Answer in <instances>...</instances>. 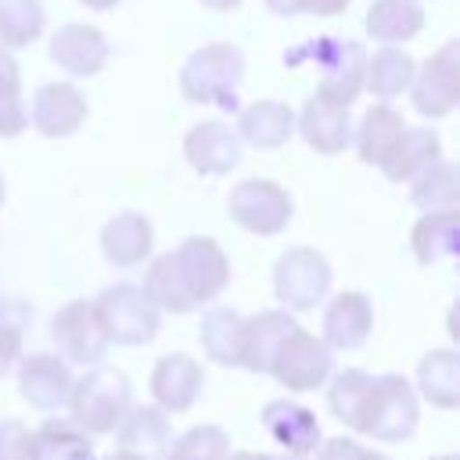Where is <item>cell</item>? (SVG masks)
<instances>
[{"instance_id": "cell-41", "label": "cell", "mask_w": 460, "mask_h": 460, "mask_svg": "<svg viewBox=\"0 0 460 460\" xmlns=\"http://www.w3.org/2000/svg\"><path fill=\"white\" fill-rule=\"evenodd\" d=\"M359 442L356 438H345V435H338V438H327L323 446H320V453H316V460H359Z\"/></svg>"}, {"instance_id": "cell-11", "label": "cell", "mask_w": 460, "mask_h": 460, "mask_svg": "<svg viewBox=\"0 0 460 460\" xmlns=\"http://www.w3.org/2000/svg\"><path fill=\"white\" fill-rule=\"evenodd\" d=\"M172 259L183 273V284L190 291V298L201 305V302H216L226 284H230V259L223 252L219 241L212 237H183L176 248H172Z\"/></svg>"}, {"instance_id": "cell-33", "label": "cell", "mask_w": 460, "mask_h": 460, "mask_svg": "<svg viewBox=\"0 0 460 460\" xmlns=\"http://www.w3.org/2000/svg\"><path fill=\"white\" fill-rule=\"evenodd\" d=\"M406 183H410V201L420 212L456 208V201H460V172H456V165L449 158H435L431 165H424Z\"/></svg>"}, {"instance_id": "cell-47", "label": "cell", "mask_w": 460, "mask_h": 460, "mask_svg": "<svg viewBox=\"0 0 460 460\" xmlns=\"http://www.w3.org/2000/svg\"><path fill=\"white\" fill-rule=\"evenodd\" d=\"M101 460H144V456L133 453V449H115V453H108V456H101Z\"/></svg>"}, {"instance_id": "cell-5", "label": "cell", "mask_w": 460, "mask_h": 460, "mask_svg": "<svg viewBox=\"0 0 460 460\" xmlns=\"http://www.w3.org/2000/svg\"><path fill=\"white\" fill-rule=\"evenodd\" d=\"M417 420L420 402L413 385L402 374H377L359 420V435H370L377 442H402L417 431Z\"/></svg>"}, {"instance_id": "cell-7", "label": "cell", "mask_w": 460, "mask_h": 460, "mask_svg": "<svg viewBox=\"0 0 460 460\" xmlns=\"http://www.w3.org/2000/svg\"><path fill=\"white\" fill-rule=\"evenodd\" d=\"M331 367H334V359H331L327 341L295 323L284 334V341L277 345L273 363H270V374L288 392H313V388H323L327 385Z\"/></svg>"}, {"instance_id": "cell-4", "label": "cell", "mask_w": 460, "mask_h": 460, "mask_svg": "<svg viewBox=\"0 0 460 460\" xmlns=\"http://www.w3.org/2000/svg\"><path fill=\"white\" fill-rule=\"evenodd\" d=\"M93 313L108 345H147L162 327V313L144 298L140 284H126V280L108 284L93 298Z\"/></svg>"}, {"instance_id": "cell-27", "label": "cell", "mask_w": 460, "mask_h": 460, "mask_svg": "<svg viewBox=\"0 0 460 460\" xmlns=\"http://www.w3.org/2000/svg\"><path fill=\"white\" fill-rule=\"evenodd\" d=\"M29 460H97L93 442L68 417H47L29 431Z\"/></svg>"}, {"instance_id": "cell-50", "label": "cell", "mask_w": 460, "mask_h": 460, "mask_svg": "<svg viewBox=\"0 0 460 460\" xmlns=\"http://www.w3.org/2000/svg\"><path fill=\"white\" fill-rule=\"evenodd\" d=\"M431 460H456V456H453V453H446V456H431Z\"/></svg>"}, {"instance_id": "cell-18", "label": "cell", "mask_w": 460, "mask_h": 460, "mask_svg": "<svg viewBox=\"0 0 460 460\" xmlns=\"http://www.w3.org/2000/svg\"><path fill=\"white\" fill-rule=\"evenodd\" d=\"M374 331V305L363 291H338L323 309V341L327 349H363Z\"/></svg>"}, {"instance_id": "cell-42", "label": "cell", "mask_w": 460, "mask_h": 460, "mask_svg": "<svg viewBox=\"0 0 460 460\" xmlns=\"http://www.w3.org/2000/svg\"><path fill=\"white\" fill-rule=\"evenodd\" d=\"M352 0H295V11L298 14H316V18H334L349 7Z\"/></svg>"}, {"instance_id": "cell-15", "label": "cell", "mask_w": 460, "mask_h": 460, "mask_svg": "<svg viewBox=\"0 0 460 460\" xmlns=\"http://www.w3.org/2000/svg\"><path fill=\"white\" fill-rule=\"evenodd\" d=\"M241 137L230 122L223 119H205L187 129L183 137V158L194 172L201 176H226L241 162Z\"/></svg>"}, {"instance_id": "cell-39", "label": "cell", "mask_w": 460, "mask_h": 460, "mask_svg": "<svg viewBox=\"0 0 460 460\" xmlns=\"http://www.w3.org/2000/svg\"><path fill=\"white\" fill-rule=\"evenodd\" d=\"M22 338H25V327L18 323H0V377L14 370V363L22 359Z\"/></svg>"}, {"instance_id": "cell-17", "label": "cell", "mask_w": 460, "mask_h": 460, "mask_svg": "<svg viewBox=\"0 0 460 460\" xmlns=\"http://www.w3.org/2000/svg\"><path fill=\"white\" fill-rule=\"evenodd\" d=\"M205 388V370L187 352H169L151 370V399L165 413H187Z\"/></svg>"}, {"instance_id": "cell-12", "label": "cell", "mask_w": 460, "mask_h": 460, "mask_svg": "<svg viewBox=\"0 0 460 460\" xmlns=\"http://www.w3.org/2000/svg\"><path fill=\"white\" fill-rule=\"evenodd\" d=\"M14 367H18V392L32 410L58 413L61 406H68L75 374L72 363H65L58 352H29Z\"/></svg>"}, {"instance_id": "cell-48", "label": "cell", "mask_w": 460, "mask_h": 460, "mask_svg": "<svg viewBox=\"0 0 460 460\" xmlns=\"http://www.w3.org/2000/svg\"><path fill=\"white\" fill-rule=\"evenodd\" d=\"M359 460H392V456L381 449H359Z\"/></svg>"}, {"instance_id": "cell-23", "label": "cell", "mask_w": 460, "mask_h": 460, "mask_svg": "<svg viewBox=\"0 0 460 460\" xmlns=\"http://www.w3.org/2000/svg\"><path fill=\"white\" fill-rule=\"evenodd\" d=\"M115 438H119V449H133L144 460H158L172 442L169 413L158 410L155 402L151 406H129L115 428Z\"/></svg>"}, {"instance_id": "cell-32", "label": "cell", "mask_w": 460, "mask_h": 460, "mask_svg": "<svg viewBox=\"0 0 460 460\" xmlns=\"http://www.w3.org/2000/svg\"><path fill=\"white\" fill-rule=\"evenodd\" d=\"M241 323H244V316L237 309L212 305L198 327L201 352L219 367H241Z\"/></svg>"}, {"instance_id": "cell-37", "label": "cell", "mask_w": 460, "mask_h": 460, "mask_svg": "<svg viewBox=\"0 0 460 460\" xmlns=\"http://www.w3.org/2000/svg\"><path fill=\"white\" fill-rule=\"evenodd\" d=\"M230 453V435L219 424H194L183 435H172L162 460H223Z\"/></svg>"}, {"instance_id": "cell-24", "label": "cell", "mask_w": 460, "mask_h": 460, "mask_svg": "<svg viewBox=\"0 0 460 460\" xmlns=\"http://www.w3.org/2000/svg\"><path fill=\"white\" fill-rule=\"evenodd\" d=\"M410 252L420 266L453 259L460 252V212L456 208L424 212L410 230Z\"/></svg>"}, {"instance_id": "cell-36", "label": "cell", "mask_w": 460, "mask_h": 460, "mask_svg": "<svg viewBox=\"0 0 460 460\" xmlns=\"http://www.w3.org/2000/svg\"><path fill=\"white\" fill-rule=\"evenodd\" d=\"M29 126V108L22 97V68L7 47H0V137L14 140Z\"/></svg>"}, {"instance_id": "cell-26", "label": "cell", "mask_w": 460, "mask_h": 460, "mask_svg": "<svg viewBox=\"0 0 460 460\" xmlns=\"http://www.w3.org/2000/svg\"><path fill=\"white\" fill-rule=\"evenodd\" d=\"M413 72H417V61L395 47V43H381L374 54H367V65H363V90L374 93V101H392V97H402L413 83Z\"/></svg>"}, {"instance_id": "cell-49", "label": "cell", "mask_w": 460, "mask_h": 460, "mask_svg": "<svg viewBox=\"0 0 460 460\" xmlns=\"http://www.w3.org/2000/svg\"><path fill=\"white\" fill-rule=\"evenodd\" d=\"M4 194H7V190H4V172H0V205H4Z\"/></svg>"}, {"instance_id": "cell-30", "label": "cell", "mask_w": 460, "mask_h": 460, "mask_svg": "<svg viewBox=\"0 0 460 460\" xmlns=\"http://www.w3.org/2000/svg\"><path fill=\"white\" fill-rule=\"evenodd\" d=\"M417 388L420 399L438 410L460 406V359L453 349H431L417 363Z\"/></svg>"}, {"instance_id": "cell-38", "label": "cell", "mask_w": 460, "mask_h": 460, "mask_svg": "<svg viewBox=\"0 0 460 460\" xmlns=\"http://www.w3.org/2000/svg\"><path fill=\"white\" fill-rule=\"evenodd\" d=\"M0 460H29V428L14 417L0 420Z\"/></svg>"}, {"instance_id": "cell-14", "label": "cell", "mask_w": 460, "mask_h": 460, "mask_svg": "<svg viewBox=\"0 0 460 460\" xmlns=\"http://www.w3.org/2000/svg\"><path fill=\"white\" fill-rule=\"evenodd\" d=\"M47 54L72 79H93L108 65L111 47H108V36L97 25H90V22H68V25H61L50 36Z\"/></svg>"}, {"instance_id": "cell-10", "label": "cell", "mask_w": 460, "mask_h": 460, "mask_svg": "<svg viewBox=\"0 0 460 460\" xmlns=\"http://www.w3.org/2000/svg\"><path fill=\"white\" fill-rule=\"evenodd\" d=\"M50 341H54L58 356L65 363H75V367H93L108 352V338L97 323L93 302H86V298H72L54 313Z\"/></svg>"}, {"instance_id": "cell-25", "label": "cell", "mask_w": 460, "mask_h": 460, "mask_svg": "<svg viewBox=\"0 0 460 460\" xmlns=\"http://www.w3.org/2000/svg\"><path fill=\"white\" fill-rule=\"evenodd\" d=\"M402 129H406V122H402V115H399L388 101L370 104V108L363 111L359 126H352V144H356L359 162L381 169L385 158L392 155V147H395V140H399Z\"/></svg>"}, {"instance_id": "cell-31", "label": "cell", "mask_w": 460, "mask_h": 460, "mask_svg": "<svg viewBox=\"0 0 460 460\" xmlns=\"http://www.w3.org/2000/svg\"><path fill=\"white\" fill-rule=\"evenodd\" d=\"M140 291H144V298H147L158 313H176V316H183V313H194V309H198V302L190 298V291H187V284H183V273H180L172 252L151 259Z\"/></svg>"}, {"instance_id": "cell-8", "label": "cell", "mask_w": 460, "mask_h": 460, "mask_svg": "<svg viewBox=\"0 0 460 460\" xmlns=\"http://www.w3.org/2000/svg\"><path fill=\"white\" fill-rule=\"evenodd\" d=\"M226 212H230V219L241 230L259 234V237H277L280 230H288L291 212H295V201H291V194L277 180L252 176V180H241L230 190Z\"/></svg>"}, {"instance_id": "cell-2", "label": "cell", "mask_w": 460, "mask_h": 460, "mask_svg": "<svg viewBox=\"0 0 460 460\" xmlns=\"http://www.w3.org/2000/svg\"><path fill=\"white\" fill-rule=\"evenodd\" d=\"M129 406H133V385L119 367L93 363L86 367L83 377L72 381L68 420L86 435H111Z\"/></svg>"}, {"instance_id": "cell-43", "label": "cell", "mask_w": 460, "mask_h": 460, "mask_svg": "<svg viewBox=\"0 0 460 460\" xmlns=\"http://www.w3.org/2000/svg\"><path fill=\"white\" fill-rule=\"evenodd\" d=\"M223 460H305V456H298V453H255V449H230Z\"/></svg>"}, {"instance_id": "cell-6", "label": "cell", "mask_w": 460, "mask_h": 460, "mask_svg": "<svg viewBox=\"0 0 460 460\" xmlns=\"http://www.w3.org/2000/svg\"><path fill=\"white\" fill-rule=\"evenodd\" d=\"M331 262L323 252L316 248H288L280 252V259L273 262V295L280 302V309L288 313H309L316 309L327 291H331Z\"/></svg>"}, {"instance_id": "cell-44", "label": "cell", "mask_w": 460, "mask_h": 460, "mask_svg": "<svg viewBox=\"0 0 460 460\" xmlns=\"http://www.w3.org/2000/svg\"><path fill=\"white\" fill-rule=\"evenodd\" d=\"M273 14H280V18H295L298 11H295V0H262Z\"/></svg>"}, {"instance_id": "cell-22", "label": "cell", "mask_w": 460, "mask_h": 460, "mask_svg": "<svg viewBox=\"0 0 460 460\" xmlns=\"http://www.w3.org/2000/svg\"><path fill=\"white\" fill-rule=\"evenodd\" d=\"M234 129H237L241 144H252L259 151H273L295 137V111L284 101L262 97V101H252L248 108H241Z\"/></svg>"}, {"instance_id": "cell-19", "label": "cell", "mask_w": 460, "mask_h": 460, "mask_svg": "<svg viewBox=\"0 0 460 460\" xmlns=\"http://www.w3.org/2000/svg\"><path fill=\"white\" fill-rule=\"evenodd\" d=\"M155 226L144 212H119L101 230V255L115 270H133L151 255Z\"/></svg>"}, {"instance_id": "cell-46", "label": "cell", "mask_w": 460, "mask_h": 460, "mask_svg": "<svg viewBox=\"0 0 460 460\" xmlns=\"http://www.w3.org/2000/svg\"><path fill=\"white\" fill-rule=\"evenodd\" d=\"M83 7H90V11H111L119 0H79Z\"/></svg>"}, {"instance_id": "cell-40", "label": "cell", "mask_w": 460, "mask_h": 460, "mask_svg": "<svg viewBox=\"0 0 460 460\" xmlns=\"http://www.w3.org/2000/svg\"><path fill=\"white\" fill-rule=\"evenodd\" d=\"M32 320V305L18 295H7L0 291V323H18V327H29Z\"/></svg>"}, {"instance_id": "cell-13", "label": "cell", "mask_w": 460, "mask_h": 460, "mask_svg": "<svg viewBox=\"0 0 460 460\" xmlns=\"http://www.w3.org/2000/svg\"><path fill=\"white\" fill-rule=\"evenodd\" d=\"M29 122L40 137L47 140H65L72 137L83 122H86V97L75 83L68 79H54L43 83L32 93V108H29Z\"/></svg>"}, {"instance_id": "cell-28", "label": "cell", "mask_w": 460, "mask_h": 460, "mask_svg": "<svg viewBox=\"0 0 460 460\" xmlns=\"http://www.w3.org/2000/svg\"><path fill=\"white\" fill-rule=\"evenodd\" d=\"M363 29L374 43H406L424 29L420 0H374L363 14Z\"/></svg>"}, {"instance_id": "cell-9", "label": "cell", "mask_w": 460, "mask_h": 460, "mask_svg": "<svg viewBox=\"0 0 460 460\" xmlns=\"http://www.w3.org/2000/svg\"><path fill=\"white\" fill-rule=\"evenodd\" d=\"M413 108L424 119H446L460 101V40L442 43L410 83Z\"/></svg>"}, {"instance_id": "cell-34", "label": "cell", "mask_w": 460, "mask_h": 460, "mask_svg": "<svg viewBox=\"0 0 460 460\" xmlns=\"http://www.w3.org/2000/svg\"><path fill=\"white\" fill-rule=\"evenodd\" d=\"M331 388H327V410L352 431H359V420H363V410H367V399H370V388H374V374L359 370V367H349L334 377H327Z\"/></svg>"}, {"instance_id": "cell-3", "label": "cell", "mask_w": 460, "mask_h": 460, "mask_svg": "<svg viewBox=\"0 0 460 460\" xmlns=\"http://www.w3.org/2000/svg\"><path fill=\"white\" fill-rule=\"evenodd\" d=\"M244 83V54L234 43H205L180 68V93L190 104H216L237 111V90Z\"/></svg>"}, {"instance_id": "cell-35", "label": "cell", "mask_w": 460, "mask_h": 460, "mask_svg": "<svg viewBox=\"0 0 460 460\" xmlns=\"http://www.w3.org/2000/svg\"><path fill=\"white\" fill-rule=\"evenodd\" d=\"M47 11L40 0H0V47L18 50L43 36Z\"/></svg>"}, {"instance_id": "cell-16", "label": "cell", "mask_w": 460, "mask_h": 460, "mask_svg": "<svg viewBox=\"0 0 460 460\" xmlns=\"http://www.w3.org/2000/svg\"><path fill=\"white\" fill-rule=\"evenodd\" d=\"M295 133L320 155H341L352 144V115L349 104H338L323 93H309L302 111L295 115Z\"/></svg>"}, {"instance_id": "cell-29", "label": "cell", "mask_w": 460, "mask_h": 460, "mask_svg": "<svg viewBox=\"0 0 460 460\" xmlns=\"http://www.w3.org/2000/svg\"><path fill=\"white\" fill-rule=\"evenodd\" d=\"M435 158H442V140H438V133L428 129V126H406V129L399 133L392 155L385 158L381 172H385V180H392V183H406L410 176H417V172H420L424 165H431Z\"/></svg>"}, {"instance_id": "cell-20", "label": "cell", "mask_w": 460, "mask_h": 460, "mask_svg": "<svg viewBox=\"0 0 460 460\" xmlns=\"http://www.w3.org/2000/svg\"><path fill=\"white\" fill-rule=\"evenodd\" d=\"M262 420V431L284 449V453H298V456H309L320 442V424L313 417V410H305L302 402H291V399H270L259 413Z\"/></svg>"}, {"instance_id": "cell-45", "label": "cell", "mask_w": 460, "mask_h": 460, "mask_svg": "<svg viewBox=\"0 0 460 460\" xmlns=\"http://www.w3.org/2000/svg\"><path fill=\"white\" fill-rule=\"evenodd\" d=\"M244 0H201V7H208V11H216V14H223V11H234V7H241Z\"/></svg>"}, {"instance_id": "cell-21", "label": "cell", "mask_w": 460, "mask_h": 460, "mask_svg": "<svg viewBox=\"0 0 460 460\" xmlns=\"http://www.w3.org/2000/svg\"><path fill=\"white\" fill-rule=\"evenodd\" d=\"M291 327H295V316L288 309H262L255 316H244V323H241V367L252 374H270L273 352Z\"/></svg>"}, {"instance_id": "cell-1", "label": "cell", "mask_w": 460, "mask_h": 460, "mask_svg": "<svg viewBox=\"0 0 460 460\" xmlns=\"http://www.w3.org/2000/svg\"><path fill=\"white\" fill-rule=\"evenodd\" d=\"M284 65H313L320 72L316 93L349 104L363 93V65H367V50L359 40H345V36H316L305 40L291 50H284Z\"/></svg>"}]
</instances>
